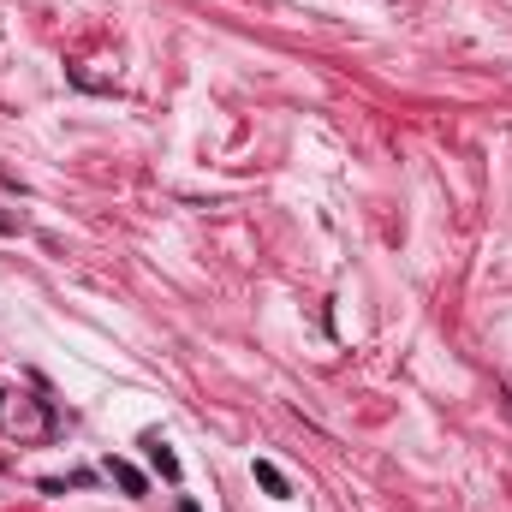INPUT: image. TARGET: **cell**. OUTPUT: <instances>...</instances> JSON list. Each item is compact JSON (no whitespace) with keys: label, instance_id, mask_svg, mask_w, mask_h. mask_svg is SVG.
Masks as SVG:
<instances>
[{"label":"cell","instance_id":"1","mask_svg":"<svg viewBox=\"0 0 512 512\" xmlns=\"http://www.w3.org/2000/svg\"><path fill=\"white\" fill-rule=\"evenodd\" d=\"M108 477H114L126 495H143V489H149V483H143V471H137V465H126V459H108Z\"/></svg>","mask_w":512,"mask_h":512},{"label":"cell","instance_id":"2","mask_svg":"<svg viewBox=\"0 0 512 512\" xmlns=\"http://www.w3.org/2000/svg\"><path fill=\"white\" fill-rule=\"evenodd\" d=\"M256 483H262L274 501H286V495H292V489H286V477H280V465H268V459H256Z\"/></svg>","mask_w":512,"mask_h":512},{"label":"cell","instance_id":"3","mask_svg":"<svg viewBox=\"0 0 512 512\" xmlns=\"http://www.w3.org/2000/svg\"><path fill=\"white\" fill-rule=\"evenodd\" d=\"M155 465H161V477H179V459H173L167 447H155Z\"/></svg>","mask_w":512,"mask_h":512}]
</instances>
